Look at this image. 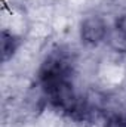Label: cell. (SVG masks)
<instances>
[{
	"mask_svg": "<svg viewBox=\"0 0 126 127\" xmlns=\"http://www.w3.org/2000/svg\"><path fill=\"white\" fill-rule=\"evenodd\" d=\"M21 46V38L15 34H12L7 30L1 31V56H3V62L9 61L15 52L18 50V47Z\"/></svg>",
	"mask_w": 126,
	"mask_h": 127,
	"instance_id": "4",
	"label": "cell"
},
{
	"mask_svg": "<svg viewBox=\"0 0 126 127\" xmlns=\"http://www.w3.org/2000/svg\"><path fill=\"white\" fill-rule=\"evenodd\" d=\"M107 40L111 49L117 53H126V13L120 15L111 28H108Z\"/></svg>",
	"mask_w": 126,
	"mask_h": 127,
	"instance_id": "3",
	"label": "cell"
},
{
	"mask_svg": "<svg viewBox=\"0 0 126 127\" xmlns=\"http://www.w3.org/2000/svg\"><path fill=\"white\" fill-rule=\"evenodd\" d=\"M104 127H126V115H123V114L111 115L104 123Z\"/></svg>",
	"mask_w": 126,
	"mask_h": 127,
	"instance_id": "5",
	"label": "cell"
},
{
	"mask_svg": "<svg viewBox=\"0 0 126 127\" xmlns=\"http://www.w3.org/2000/svg\"><path fill=\"white\" fill-rule=\"evenodd\" d=\"M108 35L107 22L101 16H88L83 19L80 25V37L85 44L96 46Z\"/></svg>",
	"mask_w": 126,
	"mask_h": 127,
	"instance_id": "2",
	"label": "cell"
},
{
	"mask_svg": "<svg viewBox=\"0 0 126 127\" xmlns=\"http://www.w3.org/2000/svg\"><path fill=\"white\" fill-rule=\"evenodd\" d=\"M74 68L71 56L63 49L52 50L39 69V84L46 100L74 120H86L91 109L77 95L73 83Z\"/></svg>",
	"mask_w": 126,
	"mask_h": 127,
	"instance_id": "1",
	"label": "cell"
}]
</instances>
